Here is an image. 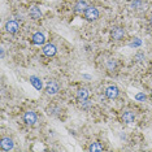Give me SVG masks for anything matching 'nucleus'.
I'll use <instances>...</instances> for the list:
<instances>
[{"instance_id": "nucleus-1", "label": "nucleus", "mask_w": 152, "mask_h": 152, "mask_svg": "<svg viewBox=\"0 0 152 152\" xmlns=\"http://www.w3.org/2000/svg\"><path fill=\"white\" fill-rule=\"evenodd\" d=\"M99 17V11L94 7H87L85 9V18L88 20V21H95Z\"/></svg>"}, {"instance_id": "nucleus-2", "label": "nucleus", "mask_w": 152, "mask_h": 152, "mask_svg": "<svg viewBox=\"0 0 152 152\" xmlns=\"http://www.w3.org/2000/svg\"><path fill=\"white\" fill-rule=\"evenodd\" d=\"M118 94H120V90L117 86H109L105 90V96L108 99H116L118 96Z\"/></svg>"}, {"instance_id": "nucleus-3", "label": "nucleus", "mask_w": 152, "mask_h": 152, "mask_svg": "<svg viewBox=\"0 0 152 152\" xmlns=\"http://www.w3.org/2000/svg\"><path fill=\"white\" fill-rule=\"evenodd\" d=\"M23 121L27 124V125H35L37 122V115L31 110H29V112H26L25 115H23Z\"/></svg>"}, {"instance_id": "nucleus-4", "label": "nucleus", "mask_w": 152, "mask_h": 152, "mask_svg": "<svg viewBox=\"0 0 152 152\" xmlns=\"http://www.w3.org/2000/svg\"><path fill=\"white\" fill-rule=\"evenodd\" d=\"M0 148L4 151H11L13 148V140L9 139V138H3L0 140Z\"/></svg>"}, {"instance_id": "nucleus-5", "label": "nucleus", "mask_w": 152, "mask_h": 152, "mask_svg": "<svg viewBox=\"0 0 152 152\" xmlns=\"http://www.w3.org/2000/svg\"><path fill=\"white\" fill-rule=\"evenodd\" d=\"M58 83H56V82H53V81H50L47 83V87H46V91H47V94L48 95H53V94H56V92L58 91Z\"/></svg>"}, {"instance_id": "nucleus-6", "label": "nucleus", "mask_w": 152, "mask_h": 152, "mask_svg": "<svg viewBox=\"0 0 152 152\" xmlns=\"http://www.w3.org/2000/svg\"><path fill=\"white\" fill-rule=\"evenodd\" d=\"M18 29H20V26H18V23H17V21H8L7 22V25H5V30L9 34L17 33L18 31Z\"/></svg>"}, {"instance_id": "nucleus-7", "label": "nucleus", "mask_w": 152, "mask_h": 152, "mask_svg": "<svg viewBox=\"0 0 152 152\" xmlns=\"http://www.w3.org/2000/svg\"><path fill=\"white\" fill-rule=\"evenodd\" d=\"M124 37H125V30L122 27H115L112 30V38L115 40H121Z\"/></svg>"}, {"instance_id": "nucleus-8", "label": "nucleus", "mask_w": 152, "mask_h": 152, "mask_svg": "<svg viewBox=\"0 0 152 152\" xmlns=\"http://www.w3.org/2000/svg\"><path fill=\"white\" fill-rule=\"evenodd\" d=\"M77 99L81 103L86 102V100L88 99V90L87 88H79L77 91Z\"/></svg>"}, {"instance_id": "nucleus-9", "label": "nucleus", "mask_w": 152, "mask_h": 152, "mask_svg": "<svg viewBox=\"0 0 152 152\" xmlns=\"http://www.w3.org/2000/svg\"><path fill=\"white\" fill-rule=\"evenodd\" d=\"M56 51H57L56 47H55L53 44H51V43L50 44H46V46L43 47V53L46 55V56H50V57L53 56V55L56 53Z\"/></svg>"}, {"instance_id": "nucleus-10", "label": "nucleus", "mask_w": 152, "mask_h": 152, "mask_svg": "<svg viewBox=\"0 0 152 152\" xmlns=\"http://www.w3.org/2000/svg\"><path fill=\"white\" fill-rule=\"evenodd\" d=\"M44 42H46V38H44V35L42 33H35L33 35V43L34 44H38V46H40V44H43Z\"/></svg>"}, {"instance_id": "nucleus-11", "label": "nucleus", "mask_w": 152, "mask_h": 152, "mask_svg": "<svg viewBox=\"0 0 152 152\" xmlns=\"http://www.w3.org/2000/svg\"><path fill=\"white\" fill-rule=\"evenodd\" d=\"M30 17H31L33 20H39L40 17H42L40 8H38V7H31V8H30Z\"/></svg>"}, {"instance_id": "nucleus-12", "label": "nucleus", "mask_w": 152, "mask_h": 152, "mask_svg": "<svg viewBox=\"0 0 152 152\" xmlns=\"http://www.w3.org/2000/svg\"><path fill=\"white\" fill-rule=\"evenodd\" d=\"M134 118H135V116H134V113L131 112V110H126V112H124V115H122L124 122L131 124V122H134Z\"/></svg>"}, {"instance_id": "nucleus-13", "label": "nucleus", "mask_w": 152, "mask_h": 152, "mask_svg": "<svg viewBox=\"0 0 152 152\" xmlns=\"http://www.w3.org/2000/svg\"><path fill=\"white\" fill-rule=\"evenodd\" d=\"M30 83H31L37 90H42V87H43L42 81H40L38 77H35V75H31V77H30Z\"/></svg>"}, {"instance_id": "nucleus-14", "label": "nucleus", "mask_w": 152, "mask_h": 152, "mask_svg": "<svg viewBox=\"0 0 152 152\" xmlns=\"http://www.w3.org/2000/svg\"><path fill=\"white\" fill-rule=\"evenodd\" d=\"M88 151H91V152H100V151H103V146L99 143V142H95V143H92L91 146L88 147Z\"/></svg>"}, {"instance_id": "nucleus-15", "label": "nucleus", "mask_w": 152, "mask_h": 152, "mask_svg": "<svg viewBox=\"0 0 152 152\" xmlns=\"http://www.w3.org/2000/svg\"><path fill=\"white\" fill-rule=\"evenodd\" d=\"M87 8V5H86V3L83 1V0H79V1L77 3V5H75V11L77 12H85V9Z\"/></svg>"}, {"instance_id": "nucleus-16", "label": "nucleus", "mask_w": 152, "mask_h": 152, "mask_svg": "<svg viewBox=\"0 0 152 152\" xmlns=\"http://www.w3.org/2000/svg\"><path fill=\"white\" fill-rule=\"evenodd\" d=\"M144 99H146V95L142 94V92H139V94L135 95V100H138V102H142V100H144Z\"/></svg>"}, {"instance_id": "nucleus-17", "label": "nucleus", "mask_w": 152, "mask_h": 152, "mask_svg": "<svg viewBox=\"0 0 152 152\" xmlns=\"http://www.w3.org/2000/svg\"><path fill=\"white\" fill-rule=\"evenodd\" d=\"M115 66H116V63L113 60H109L108 61V68H109V70H113L115 69Z\"/></svg>"}, {"instance_id": "nucleus-18", "label": "nucleus", "mask_w": 152, "mask_h": 152, "mask_svg": "<svg viewBox=\"0 0 152 152\" xmlns=\"http://www.w3.org/2000/svg\"><path fill=\"white\" fill-rule=\"evenodd\" d=\"M140 43H142V42H140V39H137L135 42H133V43L130 44V46H131V47H138V46H140Z\"/></svg>"}, {"instance_id": "nucleus-19", "label": "nucleus", "mask_w": 152, "mask_h": 152, "mask_svg": "<svg viewBox=\"0 0 152 152\" xmlns=\"http://www.w3.org/2000/svg\"><path fill=\"white\" fill-rule=\"evenodd\" d=\"M151 25H152V17H151Z\"/></svg>"}]
</instances>
